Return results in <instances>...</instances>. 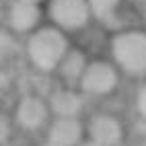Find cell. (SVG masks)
<instances>
[{"label": "cell", "mask_w": 146, "mask_h": 146, "mask_svg": "<svg viewBox=\"0 0 146 146\" xmlns=\"http://www.w3.org/2000/svg\"><path fill=\"white\" fill-rule=\"evenodd\" d=\"M25 2H35V4H37V2H39V0H25Z\"/></svg>", "instance_id": "ac0fdd59"}, {"label": "cell", "mask_w": 146, "mask_h": 146, "mask_svg": "<svg viewBox=\"0 0 146 146\" xmlns=\"http://www.w3.org/2000/svg\"><path fill=\"white\" fill-rule=\"evenodd\" d=\"M15 50V41H13V37L4 33V31H0V56H6V54H11Z\"/></svg>", "instance_id": "5bb4252c"}, {"label": "cell", "mask_w": 146, "mask_h": 146, "mask_svg": "<svg viewBox=\"0 0 146 146\" xmlns=\"http://www.w3.org/2000/svg\"><path fill=\"white\" fill-rule=\"evenodd\" d=\"M50 17L58 25V29L74 31L89 23L91 8L86 0H52L50 2Z\"/></svg>", "instance_id": "8992f818"}, {"label": "cell", "mask_w": 146, "mask_h": 146, "mask_svg": "<svg viewBox=\"0 0 146 146\" xmlns=\"http://www.w3.org/2000/svg\"><path fill=\"white\" fill-rule=\"evenodd\" d=\"M13 132H15V121H13V117H11L8 113L0 111V146L11 144Z\"/></svg>", "instance_id": "7c38bea8"}, {"label": "cell", "mask_w": 146, "mask_h": 146, "mask_svg": "<svg viewBox=\"0 0 146 146\" xmlns=\"http://www.w3.org/2000/svg\"><path fill=\"white\" fill-rule=\"evenodd\" d=\"M50 119H52V113L47 107V101L39 95H23L19 99L13 115L15 125H19L23 132H29V134L45 130Z\"/></svg>", "instance_id": "277c9868"}, {"label": "cell", "mask_w": 146, "mask_h": 146, "mask_svg": "<svg viewBox=\"0 0 146 146\" xmlns=\"http://www.w3.org/2000/svg\"><path fill=\"white\" fill-rule=\"evenodd\" d=\"M52 117H80L84 111V95L74 86H62L47 97Z\"/></svg>", "instance_id": "ba28073f"}, {"label": "cell", "mask_w": 146, "mask_h": 146, "mask_svg": "<svg viewBox=\"0 0 146 146\" xmlns=\"http://www.w3.org/2000/svg\"><path fill=\"white\" fill-rule=\"evenodd\" d=\"M78 146H101V144H97V142H93V140H89V138H84Z\"/></svg>", "instance_id": "9a60e30c"}, {"label": "cell", "mask_w": 146, "mask_h": 146, "mask_svg": "<svg viewBox=\"0 0 146 146\" xmlns=\"http://www.w3.org/2000/svg\"><path fill=\"white\" fill-rule=\"evenodd\" d=\"M86 138L101 146H119L125 138V128L121 119L113 113H95L84 123Z\"/></svg>", "instance_id": "5b68a950"}, {"label": "cell", "mask_w": 146, "mask_h": 146, "mask_svg": "<svg viewBox=\"0 0 146 146\" xmlns=\"http://www.w3.org/2000/svg\"><path fill=\"white\" fill-rule=\"evenodd\" d=\"M136 111H138V115L146 121V82L138 89V93H136Z\"/></svg>", "instance_id": "4fadbf2b"}, {"label": "cell", "mask_w": 146, "mask_h": 146, "mask_svg": "<svg viewBox=\"0 0 146 146\" xmlns=\"http://www.w3.org/2000/svg\"><path fill=\"white\" fill-rule=\"evenodd\" d=\"M6 146H13V144H6Z\"/></svg>", "instance_id": "d6986e66"}, {"label": "cell", "mask_w": 146, "mask_h": 146, "mask_svg": "<svg viewBox=\"0 0 146 146\" xmlns=\"http://www.w3.org/2000/svg\"><path fill=\"white\" fill-rule=\"evenodd\" d=\"M39 146H58V144H52V142H47V140H43Z\"/></svg>", "instance_id": "2e32d148"}, {"label": "cell", "mask_w": 146, "mask_h": 146, "mask_svg": "<svg viewBox=\"0 0 146 146\" xmlns=\"http://www.w3.org/2000/svg\"><path fill=\"white\" fill-rule=\"evenodd\" d=\"M68 50H70L68 39L58 27L37 29L27 41V58L39 72H56Z\"/></svg>", "instance_id": "6da1fadb"}, {"label": "cell", "mask_w": 146, "mask_h": 146, "mask_svg": "<svg viewBox=\"0 0 146 146\" xmlns=\"http://www.w3.org/2000/svg\"><path fill=\"white\" fill-rule=\"evenodd\" d=\"M117 84H119V72L115 64L107 60H95L86 64L80 76L78 89L82 95L89 97H105L117 89Z\"/></svg>", "instance_id": "3957f363"}, {"label": "cell", "mask_w": 146, "mask_h": 146, "mask_svg": "<svg viewBox=\"0 0 146 146\" xmlns=\"http://www.w3.org/2000/svg\"><path fill=\"white\" fill-rule=\"evenodd\" d=\"M111 56L115 68L125 74L144 76L146 74V31H121L111 39Z\"/></svg>", "instance_id": "7a4b0ae2"}, {"label": "cell", "mask_w": 146, "mask_h": 146, "mask_svg": "<svg viewBox=\"0 0 146 146\" xmlns=\"http://www.w3.org/2000/svg\"><path fill=\"white\" fill-rule=\"evenodd\" d=\"M8 23H11L13 31L17 33H27L39 23V8L35 2H25V0H17L8 11Z\"/></svg>", "instance_id": "30bf717a"}, {"label": "cell", "mask_w": 146, "mask_h": 146, "mask_svg": "<svg viewBox=\"0 0 146 146\" xmlns=\"http://www.w3.org/2000/svg\"><path fill=\"white\" fill-rule=\"evenodd\" d=\"M132 2H136V4H146V0H132Z\"/></svg>", "instance_id": "e0dca14e"}, {"label": "cell", "mask_w": 146, "mask_h": 146, "mask_svg": "<svg viewBox=\"0 0 146 146\" xmlns=\"http://www.w3.org/2000/svg\"><path fill=\"white\" fill-rule=\"evenodd\" d=\"M86 4H89L91 13H95L99 19H109L113 17L119 0H86Z\"/></svg>", "instance_id": "8fae6325"}, {"label": "cell", "mask_w": 146, "mask_h": 146, "mask_svg": "<svg viewBox=\"0 0 146 146\" xmlns=\"http://www.w3.org/2000/svg\"><path fill=\"white\" fill-rule=\"evenodd\" d=\"M86 138L80 117H52L45 128V140L58 146H78Z\"/></svg>", "instance_id": "52a82bcc"}, {"label": "cell", "mask_w": 146, "mask_h": 146, "mask_svg": "<svg viewBox=\"0 0 146 146\" xmlns=\"http://www.w3.org/2000/svg\"><path fill=\"white\" fill-rule=\"evenodd\" d=\"M86 64H89L86 56L80 50H72V47H70V50L64 54V58L60 60V64H58L56 74L64 80L66 86H76L80 82V76L84 72Z\"/></svg>", "instance_id": "9c48e42d"}]
</instances>
